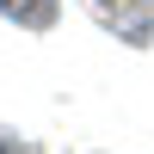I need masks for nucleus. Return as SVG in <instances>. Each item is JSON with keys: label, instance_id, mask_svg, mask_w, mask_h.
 I'll list each match as a JSON object with an SVG mask.
<instances>
[{"label": "nucleus", "instance_id": "f257e3e1", "mask_svg": "<svg viewBox=\"0 0 154 154\" xmlns=\"http://www.w3.org/2000/svg\"><path fill=\"white\" fill-rule=\"evenodd\" d=\"M99 31H111L130 49H154V0H86Z\"/></svg>", "mask_w": 154, "mask_h": 154}, {"label": "nucleus", "instance_id": "f03ea898", "mask_svg": "<svg viewBox=\"0 0 154 154\" xmlns=\"http://www.w3.org/2000/svg\"><path fill=\"white\" fill-rule=\"evenodd\" d=\"M0 19L19 31H49L62 19V0H0Z\"/></svg>", "mask_w": 154, "mask_h": 154}, {"label": "nucleus", "instance_id": "7ed1b4c3", "mask_svg": "<svg viewBox=\"0 0 154 154\" xmlns=\"http://www.w3.org/2000/svg\"><path fill=\"white\" fill-rule=\"evenodd\" d=\"M0 154H43L31 142V136H19V130H6V123H0Z\"/></svg>", "mask_w": 154, "mask_h": 154}]
</instances>
